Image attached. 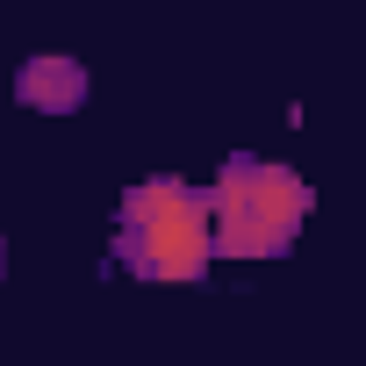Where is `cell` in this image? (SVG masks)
Masks as SVG:
<instances>
[{
	"label": "cell",
	"instance_id": "2",
	"mask_svg": "<svg viewBox=\"0 0 366 366\" xmlns=\"http://www.w3.org/2000/svg\"><path fill=\"white\" fill-rule=\"evenodd\" d=\"M209 216H216L223 259H280L309 223V179L295 165L237 151V158H223L216 187H209Z\"/></svg>",
	"mask_w": 366,
	"mask_h": 366
},
{
	"label": "cell",
	"instance_id": "3",
	"mask_svg": "<svg viewBox=\"0 0 366 366\" xmlns=\"http://www.w3.org/2000/svg\"><path fill=\"white\" fill-rule=\"evenodd\" d=\"M86 65L79 58H65V51H44V58H29L22 72H15V101L22 108H36V115H79L86 108Z\"/></svg>",
	"mask_w": 366,
	"mask_h": 366
},
{
	"label": "cell",
	"instance_id": "1",
	"mask_svg": "<svg viewBox=\"0 0 366 366\" xmlns=\"http://www.w3.org/2000/svg\"><path fill=\"white\" fill-rule=\"evenodd\" d=\"M216 259V216L209 194L187 187V179H144V187L122 194L115 209V266L137 280H202Z\"/></svg>",
	"mask_w": 366,
	"mask_h": 366
},
{
	"label": "cell",
	"instance_id": "4",
	"mask_svg": "<svg viewBox=\"0 0 366 366\" xmlns=\"http://www.w3.org/2000/svg\"><path fill=\"white\" fill-rule=\"evenodd\" d=\"M0 273H8V244H0Z\"/></svg>",
	"mask_w": 366,
	"mask_h": 366
}]
</instances>
